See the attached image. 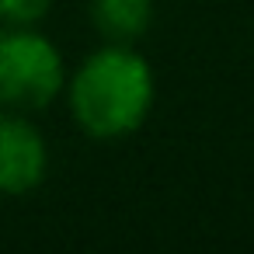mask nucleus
<instances>
[{
  "label": "nucleus",
  "mask_w": 254,
  "mask_h": 254,
  "mask_svg": "<svg viewBox=\"0 0 254 254\" xmlns=\"http://www.w3.org/2000/svg\"><path fill=\"white\" fill-rule=\"evenodd\" d=\"M63 101L84 136L101 143L126 139L150 119L157 77L132 42H101L66 73Z\"/></svg>",
  "instance_id": "f257e3e1"
},
{
  "label": "nucleus",
  "mask_w": 254,
  "mask_h": 254,
  "mask_svg": "<svg viewBox=\"0 0 254 254\" xmlns=\"http://www.w3.org/2000/svg\"><path fill=\"white\" fill-rule=\"evenodd\" d=\"M49 11L53 0H0V25H14V28L42 25Z\"/></svg>",
  "instance_id": "39448f33"
},
{
  "label": "nucleus",
  "mask_w": 254,
  "mask_h": 254,
  "mask_svg": "<svg viewBox=\"0 0 254 254\" xmlns=\"http://www.w3.org/2000/svg\"><path fill=\"white\" fill-rule=\"evenodd\" d=\"M66 73L60 46L39 25H0V108L46 112L63 98Z\"/></svg>",
  "instance_id": "f03ea898"
},
{
  "label": "nucleus",
  "mask_w": 254,
  "mask_h": 254,
  "mask_svg": "<svg viewBox=\"0 0 254 254\" xmlns=\"http://www.w3.org/2000/svg\"><path fill=\"white\" fill-rule=\"evenodd\" d=\"M49 174V143L28 112L0 108V195L35 191Z\"/></svg>",
  "instance_id": "7ed1b4c3"
},
{
  "label": "nucleus",
  "mask_w": 254,
  "mask_h": 254,
  "mask_svg": "<svg viewBox=\"0 0 254 254\" xmlns=\"http://www.w3.org/2000/svg\"><path fill=\"white\" fill-rule=\"evenodd\" d=\"M153 21V0H91V25L105 42H132Z\"/></svg>",
  "instance_id": "20e7f679"
}]
</instances>
